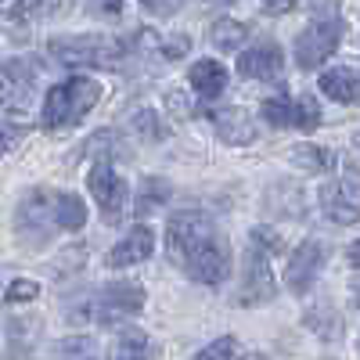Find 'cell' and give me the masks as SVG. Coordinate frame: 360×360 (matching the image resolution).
Masks as SVG:
<instances>
[{
    "label": "cell",
    "mask_w": 360,
    "mask_h": 360,
    "mask_svg": "<svg viewBox=\"0 0 360 360\" xmlns=\"http://www.w3.org/2000/svg\"><path fill=\"white\" fill-rule=\"evenodd\" d=\"M166 249L173 263L202 285H220L231 274V242L205 213H176L166 224Z\"/></svg>",
    "instance_id": "1"
},
{
    "label": "cell",
    "mask_w": 360,
    "mask_h": 360,
    "mask_svg": "<svg viewBox=\"0 0 360 360\" xmlns=\"http://www.w3.org/2000/svg\"><path fill=\"white\" fill-rule=\"evenodd\" d=\"M324 259H328V249H324V242H303L295 252H292V259H288V266H285V285H288V292H295V295H307L310 288H314V281L321 278V266H324Z\"/></svg>",
    "instance_id": "12"
},
{
    "label": "cell",
    "mask_w": 360,
    "mask_h": 360,
    "mask_svg": "<svg viewBox=\"0 0 360 360\" xmlns=\"http://www.w3.org/2000/svg\"><path fill=\"white\" fill-rule=\"evenodd\" d=\"M47 51L54 62H62L69 69H115L127 54V44L115 37L83 33V37H54Z\"/></svg>",
    "instance_id": "3"
},
{
    "label": "cell",
    "mask_w": 360,
    "mask_h": 360,
    "mask_svg": "<svg viewBox=\"0 0 360 360\" xmlns=\"http://www.w3.org/2000/svg\"><path fill=\"white\" fill-rule=\"evenodd\" d=\"M353 303H356V310H360V278L353 281Z\"/></svg>",
    "instance_id": "31"
},
{
    "label": "cell",
    "mask_w": 360,
    "mask_h": 360,
    "mask_svg": "<svg viewBox=\"0 0 360 360\" xmlns=\"http://www.w3.org/2000/svg\"><path fill=\"white\" fill-rule=\"evenodd\" d=\"M274 299V270L266 263V252L259 245H252L245 252V266H242V288H238V303L242 307H256Z\"/></svg>",
    "instance_id": "11"
},
{
    "label": "cell",
    "mask_w": 360,
    "mask_h": 360,
    "mask_svg": "<svg viewBox=\"0 0 360 360\" xmlns=\"http://www.w3.org/2000/svg\"><path fill=\"white\" fill-rule=\"evenodd\" d=\"M188 79H191V90L198 98H220L224 86H227V69L217 62V58H202V62L191 65Z\"/></svg>",
    "instance_id": "16"
},
{
    "label": "cell",
    "mask_w": 360,
    "mask_h": 360,
    "mask_svg": "<svg viewBox=\"0 0 360 360\" xmlns=\"http://www.w3.org/2000/svg\"><path fill=\"white\" fill-rule=\"evenodd\" d=\"M8 303H29V299H37L40 295V285L37 281H25V278H18V281H11L8 285Z\"/></svg>",
    "instance_id": "24"
},
{
    "label": "cell",
    "mask_w": 360,
    "mask_h": 360,
    "mask_svg": "<svg viewBox=\"0 0 360 360\" xmlns=\"http://www.w3.org/2000/svg\"><path fill=\"white\" fill-rule=\"evenodd\" d=\"M285 69V54L278 44H256L238 54V72L245 79H278Z\"/></svg>",
    "instance_id": "13"
},
{
    "label": "cell",
    "mask_w": 360,
    "mask_h": 360,
    "mask_svg": "<svg viewBox=\"0 0 360 360\" xmlns=\"http://www.w3.org/2000/svg\"><path fill=\"white\" fill-rule=\"evenodd\" d=\"M37 90V62L29 58H8L0 62V115H18L33 101Z\"/></svg>",
    "instance_id": "8"
},
{
    "label": "cell",
    "mask_w": 360,
    "mask_h": 360,
    "mask_svg": "<svg viewBox=\"0 0 360 360\" xmlns=\"http://www.w3.org/2000/svg\"><path fill=\"white\" fill-rule=\"evenodd\" d=\"M141 4L152 11V15H173V11H180V4H184V0H141Z\"/></svg>",
    "instance_id": "26"
},
{
    "label": "cell",
    "mask_w": 360,
    "mask_h": 360,
    "mask_svg": "<svg viewBox=\"0 0 360 360\" xmlns=\"http://www.w3.org/2000/svg\"><path fill=\"white\" fill-rule=\"evenodd\" d=\"M263 119L270 127H295V130H317L321 123V108L317 101L307 94V98H288V94H278V98H266L263 101Z\"/></svg>",
    "instance_id": "10"
},
{
    "label": "cell",
    "mask_w": 360,
    "mask_h": 360,
    "mask_svg": "<svg viewBox=\"0 0 360 360\" xmlns=\"http://www.w3.org/2000/svg\"><path fill=\"white\" fill-rule=\"evenodd\" d=\"M112 360H148V335L141 328H123V332L115 335Z\"/></svg>",
    "instance_id": "19"
},
{
    "label": "cell",
    "mask_w": 360,
    "mask_h": 360,
    "mask_svg": "<svg viewBox=\"0 0 360 360\" xmlns=\"http://www.w3.org/2000/svg\"><path fill=\"white\" fill-rule=\"evenodd\" d=\"M152 252H155V234H152V227H134V231L123 238V242L112 245V252H108V266L123 270V266L144 263Z\"/></svg>",
    "instance_id": "14"
},
{
    "label": "cell",
    "mask_w": 360,
    "mask_h": 360,
    "mask_svg": "<svg viewBox=\"0 0 360 360\" xmlns=\"http://www.w3.org/2000/svg\"><path fill=\"white\" fill-rule=\"evenodd\" d=\"M130 123H134V130H141L148 141H162V137H166V127L159 123V115H155L152 108H141Z\"/></svg>",
    "instance_id": "22"
},
{
    "label": "cell",
    "mask_w": 360,
    "mask_h": 360,
    "mask_svg": "<svg viewBox=\"0 0 360 360\" xmlns=\"http://www.w3.org/2000/svg\"><path fill=\"white\" fill-rule=\"evenodd\" d=\"M234 339L231 335H220V339H213L205 349H198L195 353V360H234Z\"/></svg>",
    "instance_id": "23"
},
{
    "label": "cell",
    "mask_w": 360,
    "mask_h": 360,
    "mask_svg": "<svg viewBox=\"0 0 360 360\" xmlns=\"http://www.w3.org/2000/svg\"><path fill=\"white\" fill-rule=\"evenodd\" d=\"M299 0H263V11L266 15H288Z\"/></svg>",
    "instance_id": "28"
},
{
    "label": "cell",
    "mask_w": 360,
    "mask_h": 360,
    "mask_svg": "<svg viewBox=\"0 0 360 360\" xmlns=\"http://www.w3.org/2000/svg\"><path fill=\"white\" fill-rule=\"evenodd\" d=\"M321 213L342 227L360 220V169L353 162H339L335 176L321 188Z\"/></svg>",
    "instance_id": "5"
},
{
    "label": "cell",
    "mask_w": 360,
    "mask_h": 360,
    "mask_svg": "<svg viewBox=\"0 0 360 360\" xmlns=\"http://www.w3.org/2000/svg\"><path fill=\"white\" fill-rule=\"evenodd\" d=\"M245 40H249V29L234 18H220V22L209 25V44L220 47V51H238Z\"/></svg>",
    "instance_id": "18"
},
{
    "label": "cell",
    "mask_w": 360,
    "mask_h": 360,
    "mask_svg": "<svg viewBox=\"0 0 360 360\" xmlns=\"http://www.w3.org/2000/svg\"><path fill=\"white\" fill-rule=\"evenodd\" d=\"M292 162L307 173H321V169H335V155L328 148H317V144H295L292 148Z\"/></svg>",
    "instance_id": "20"
},
{
    "label": "cell",
    "mask_w": 360,
    "mask_h": 360,
    "mask_svg": "<svg viewBox=\"0 0 360 360\" xmlns=\"http://www.w3.org/2000/svg\"><path fill=\"white\" fill-rule=\"evenodd\" d=\"M101 83L90 79V76H69L62 83H54L47 90L44 98V112H40V123L47 130H65V127H76L83 123V119L90 115V108H94L101 101Z\"/></svg>",
    "instance_id": "2"
},
{
    "label": "cell",
    "mask_w": 360,
    "mask_h": 360,
    "mask_svg": "<svg viewBox=\"0 0 360 360\" xmlns=\"http://www.w3.org/2000/svg\"><path fill=\"white\" fill-rule=\"evenodd\" d=\"M144 285L137 281H112L98 292L94 299V321L98 324H115V321H123V317H134L144 310Z\"/></svg>",
    "instance_id": "9"
},
{
    "label": "cell",
    "mask_w": 360,
    "mask_h": 360,
    "mask_svg": "<svg viewBox=\"0 0 360 360\" xmlns=\"http://www.w3.org/2000/svg\"><path fill=\"white\" fill-rule=\"evenodd\" d=\"M252 245H259L263 252H278V249H281V234L266 231V227H256V234H252Z\"/></svg>",
    "instance_id": "25"
},
{
    "label": "cell",
    "mask_w": 360,
    "mask_h": 360,
    "mask_svg": "<svg viewBox=\"0 0 360 360\" xmlns=\"http://www.w3.org/2000/svg\"><path fill=\"white\" fill-rule=\"evenodd\" d=\"M54 220L58 231H79L86 224V202L69 191H54Z\"/></svg>",
    "instance_id": "17"
},
{
    "label": "cell",
    "mask_w": 360,
    "mask_h": 360,
    "mask_svg": "<svg viewBox=\"0 0 360 360\" xmlns=\"http://www.w3.org/2000/svg\"><path fill=\"white\" fill-rule=\"evenodd\" d=\"M321 94H328L339 105H356L360 101V72L349 65H335L321 76Z\"/></svg>",
    "instance_id": "15"
},
{
    "label": "cell",
    "mask_w": 360,
    "mask_h": 360,
    "mask_svg": "<svg viewBox=\"0 0 360 360\" xmlns=\"http://www.w3.org/2000/svg\"><path fill=\"white\" fill-rule=\"evenodd\" d=\"M18 127H8V123H0V155H8L11 152V148L18 144Z\"/></svg>",
    "instance_id": "27"
},
{
    "label": "cell",
    "mask_w": 360,
    "mask_h": 360,
    "mask_svg": "<svg viewBox=\"0 0 360 360\" xmlns=\"http://www.w3.org/2000/svg\"><path fill=\"white\" fill-rule=\"evenodd\" d=\"M54 360H101V356H98V346L86 335H72V339H65L62 346H58Z\"/></svg>",
    "instance_id": "21"
},
{
    "label": "cell",
    "mask_w": 360,
    "mask_h": 360,
    "mask_svg": "<svg viewBox=\"0 0 360 360\" xmlns=\"http://www.w3.org/2000/svg\"><path fill=\"white\" fill-rule=\"evenodd\" d=\"M349 263L360 270V242H353V245H349Z\"/></svg>",
    "instance_id": "30"
},
{
    "label": "cell",
    "mask_w": 360,
    "mask_h": 360,
    "mask_svg": "<svg viewBox=\"0 0 360 360\" xmlns=\"http://www.w3.org/2000/svg\"><path fill=\"white\" fill-rule=\"evenodd\" d=\"M339 44H342L339 11H321L303 33L295 37V65L299 69H317L339 51Z\"/></svg>",
    "instance_id": "4"
},
{
    "label": "cell",
    "mask_w": 360,
    "mask_h": 360,
    "mask_svg": "<svg viewBox=\"0 0 360 360\" xmlns=\"http://www.w3.org/2000/svg\"><path fill=\"white\" fill-rule=\"evenodd\" d=\"M356 148H360V134H356Z\"/></svg>",
    "instance_id": "33"
},
{
    "label": "cell",
    "mask_w": 360,
    "mask_h": 360,
    "mask_svg": "<svg viewBox=\"0 0 360 360\" xmlns=\"http://www.w3.org/2000/svg\"><path fill=\"white\" fill-rule=\"evenodd\" d=\"M86 188H90V195H94L105 224H119V220H123L127 205H130V188H127V180L115 173V166L108 159L94 162V169H90V176H86Z\"/></svg>",
    "instance_id": "6"
},
{
    "label": "cell",
    "mask_w": 360,
    "mask_h": 360,
    "mask_svg": "<svg viewBox=\"0 0 360 360\" xmlns=\"http://www.w3.org/2000/svg\"><path fill=\"white\" fill-rule=\"evenodd\" d=\"M242 360H266V356H263V353H245Z\"/></svg>",
    "instance_id": "32"
},
{
    "label": "cell",
    "mask_w": 360,
    "mask_h": 360,
    "mask_svg": "<svg viewBox=\"0 0 360 360\" xmlns=\"http://www.w3.org/2000/svg\"><path fill=\"white\" fill-rule=\"evenodd\" d=\"M15 227L22 234V242L44 245L47 238L58 231V220H54V191H47V188L29 191L22 198V205H18V213H15Z\"/></svg>",
    "instance_id": "7"
},
{
    "label": "cell",
    "mask_w": 360,
    "mask_h": 360,
    "mask_svg": "<svg viewBox=\"0 0 360 360\" xmlns=\"http://www.w3.org/2000/svg\"><path fill=\"white\" fill-rule=\"evenodd\" d=\"M86 4L94 8L98 15H105V11H108V15H115V11H119V4H123V0H86Z\"/></svg>",
    "instance_id": "29"
}]
</instances>
